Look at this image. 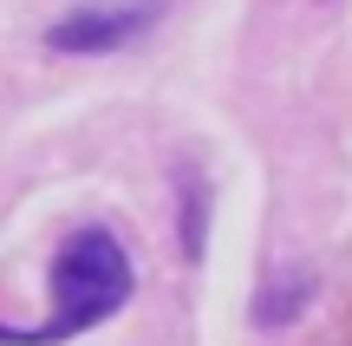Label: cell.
Wrapping results in <instances>:
<instances>
[{"mask_svg":"<svg viewBox=\"0 0 352 346\" xmlns=\"http://www.w3.org/2000/svg\"><path fill=\"white\" fill-rule=\"evenodd\" d=\"M164 13V0H131V7H78L46 33L52 52H118L124 39H138L144 26Z\"/></svg>","mask_w":352,"mask_h":346,"instance_id":"obj_2","label":"cell"},{"mask_svg":"<svg viewBox=\"0 0 352 346\" xmlns=\"http://www.w3.org/2000/svg\"><path fill=\"white\" fill-rule=\"evenodd\" d=\"M138 274H131V255L111 229H78L65 235L59 261H52V314L39 327H0V346H59L85 327L111 321L131 301Z\"/></svg>","mask_w":352,"mask_h":346,"instance_id":"obj_1","label":"cell"},{"mask_svg":"<svg viewBox=\"0 0 352 346\" xmlns=\"http://www.w3.org/2000/svg\"><path fill=\"white\" fill-rule=\"evenodd\" d=\"M307 294H314V281H307V274H294L287 288L274 281V288L261 294V307H254V321H261V327H274V321H294V314L307 307Z\"/></svg>","mask_w":352,"mask_h":346,"instance_id":"obj_3","label":"cell"}]
</instances>
